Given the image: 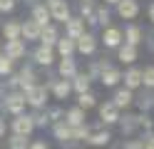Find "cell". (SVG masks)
<instances>
[{"instance_id":"obj_1","label":"cell","mask_w":154,"mask_h":149,"mask_svg":"<svg viewBox=\"0 0 154 149\" xmlns=\"http://www.w3.org/2000/svg\"><path fill=\"white\" fill-rule=\"evenodd\" d=\"M47 87L45 85H32L30 89H25L23 97H25V104L27 107H32V109H42L47 104Z\"/></svg>"},{"instance_id":"obj_2","label":"cell","mask_w":154,"mask_h":149,"mask_svg":"<svg viewBox=\"0 0 154 149\" xmlns=\"http://www.w3.org/2000/svg\"><path fill=\"white\" fill-rule=\"evenodd\" d=\"M25 107H27L25 104V97H23V92H17V89H13V92H8L3 97V109H5V112H10L13 117L23 114Z\"/></svg>"},{"instance_id":"obj_3","label":"cell","mask_w":154,"mask_h":149,"mask_svg":"<svg viewBox=\"0 0 154 149\" xmlns=\"http://www.w3.org/2000/svg\"><path fill=\"white\" fill-rule=\"evenodd\" d=\"M10 129H13V134L15 137H30L32 134V129H35V122H32V114H17L15 119H13V124H10Z\"/></svg>"},{"instance_id":"obj_4","label":"cell","mask_w":154,"mask_h":149,"mask_svg":"<svg viewBox=\"0 0 154 149\" xmlns=\"http://www.w3.org/2000/svg\"><path fill=\"white\" fill-rule=\"evenodd\" d=\"M47 13H50V17L55 20V23H62V25L72 17L67 0H50V3H47Z\"/></svg>"},{"instance_id":"obj_5","label":"cell","mask_w":154,"mask_h":149,"mask_svg":"<svg viewBox=\"0 0 154 149\" xmlns=\"http://www.w3.org/2000/svg\"><path fill=\"white\" fill-rule=\"evenodd\" d=\"M94 50H97V37H94L92 33H82L75 40V52L90 57V55H94Z\"/></svg>"},{"instance_id":"obj_6","label":"cell","mask_w":154,"mask_h":149,"mask_svg":"<svg viewBox=\"0 0 154 149\" xmlns=\"http://www.w3.org/2000/svg\"><path fill=\"white\" fill-rule=\"evenodd\" d=\"M47 87V92H52L55 99H67L72 92V85H70V79H50V85H45Z\"/></svg>"},{"instance_id":"obj_7","label":"cell","mask_w":154,"mask_h":149,"mask_svg":"<svg viewBox=\"0 0 154 149\" xmlns=\"http://www.w3.org/2000/svg\"><path fill=\"white\" fill-rule=\"evenodd\" d=\"M114 8H117V15L122 20H134L139 15V0H119Z\"/></svg>"},{"instance_id":"obj_8","label":"cell","mask_w":154,"mask_h":149,"mask_svg":"<svg viewBox=\"0 0 154 149\" xmlns=\"http://www.w3.org/2000/svg\"><path fill=\"white\" fill-rule=\"evenodd\" d=\"M144 40V33H142V27L137 23H129L127 27H124V33H122V42H127L132 47H139V42Z\"/></svg>"},{"instance_id":"obj_9","label":"cell","mask_w":154,"mask_h":149,"mask_svg":"<svg viewBox=\"0 0 154 149\" xmlns=\"http://www.w3.org/2000/svg\"><path fill=\"white\" fill-rule=\"evenodd\" d=\"M25 52H27V50H25V42H23V40H5V50H3V55H5V57H10L13 62H15V60H23Z\"/></svg>"},{"instance_id":"obj_10","label":"cell","mask_w":154,"mask_h":149,"mask_svg":"<svg viewBox=\"0 0 154 149\" xmlns=\"http://www.w3.org/2000/svg\"><path fill=\"white\" fill-rule=\"evenodd\" d=\"M40 25L35 23V20H25L20 23V40L23 42H32V40H40Z\"/></svg>"},{"instance_id":"obj_11","label":"cell","mask_w":154,"mask_h":149,"mask_svg":"<svg viewBox=\"0 0 154 149\" xmlns=\"http://www.w3.org/2000/svg\"><path fill=\"white\" fill-rule=\"evenodd\" d=\"M80 70H77V62L75 57H60V62H57V75L60 79H72Z\"/></svg>"},{"instance_id":"obj_12","label":"cell","mask_w":154,"mask_h":149,"mask_svg":"<svg viewBox=\"0 0 154 149\" xmlns=\"http://www.w3.org/2000/svg\"><path fill=\"white\" fill-rule=\"evenodd\" d=\"M109 142H112V134H109L104 127H100V129H90V137H87V144H90V147L97 149V147H107Z\"/></svg>"},{"instance_id":"obj_13","label":"cell","mask_w":154,"mask_h":149,"mask_svg":"<svg viewBox=\"0 0 154 149\" xmlns=\"http://www.w3.org/2000/svg\"><path fill=\"white\" fill-rule=\"evenodd\" d=\"M100 109V119H102V124H117L119 122V109L117 107H114L112 102H104V104H100L97 107Z\"/></svg>"},{"instance_id":"obj_14","label":"cell","mask_w":154,"mask_h":149,"mask_svg":"<svg viewBox=\"0 0 154 149\" xmlns=\"http://www.w3.org/2000/svg\"><path fill=\"white\" fill-rule=\"evenodd\" d=\"M57 40H60V30L50 23V25H45V27L40 30V40H37V42H40L42 47H52V50H55V42H57Z\"/></svg>"},{"instance_id":"obj_15","label":"cell","mask_w":154,"mask_h":149,"mask_svg":"<svg viewBox=\"0 0 154 149\" xmlns=\"http://www.w3.org/2000/svg\"><path fill=\"white\" fill-rule=\"evenodd\" d=\"M102 42L104 47H109V50H117L122 45V30L119 27H104V33H102Z\"/></svg>"},{"instance_id":"obj_16","label":"cell","mask_w":154,"mask_h":149,"mask_svg":"<svg viewBox=\"0 0 154 149\" xmlns=\"http://www.w3.org/2000/svg\"><path fill=\"white\" fill-rule=\"evenodd\" d=\"M100 82H102L104 87H117V85L122 82V72H119L117 67L107 65V67H104L102 72H100Z\"/></svg>"},{"instance_id":"obj_17","label":"cell","mask_w":154,"mask_h":149,"mask_svg":"<svg viewBox=\"0 0 154 149\" xmlns=\"http://www.w3.org/2000/svg\"><path fill=\"white\" fill-rule=\"evenodd\" d=\"M122 82H124V89L134 92L137 87H142V70L139 67H129L127 72L122 75Z\"/></svg>"},{"instance_id":"obj_18","label":"cell","mask_w":154,"mask_h":149,"mask_svg":"<svg viewBox=\"0 0 154 149\" xmlns=\"http://www.w3.org/2000/svg\"><path fill=\"white\" fill-rule=\"evenodd\" d=\"M112 104L119 109H127V107H132L134 104V92H129V89H124V87H119L117 92H114V97H112Z\"/></svg>"},{"instance_id":"obj_19","label":"cell","mask_w":154,"mask_h":149,"mask_svg":"<svg viewBox=\"0 0 154 149\" xmlns=\"http://www.w3.org/2000/svg\"><path fill=\"white\" fill-rule=\"evenodd\" d=\"M32 85H37L35 70H30V67H23L20 72H17V89H20V92H25V89H30Z\"/></svg>"},{"instance_id":"obj_20","label":"cell","mask_w":154,"mask_h":149,"mask_svg":"<svg viewBox=\"0 0 154 149\" xmlns=\"http://www.w3.org/2000/svg\"><path fill=\"white\" fill-rule=\"evenodd\" d=\"M32 57H35V62L40 65V67H50L52 62H55V50L52 47H37L35 52H32Z\"/></svg>"},{"instance_id":"obj_21","label":"cell","mask_w":154,"mask_h":149,"mask_svg":"<svg viewBox=\"0 0 154 149\" xmlns=\"http://www.w3.org/2000/svg\"><path fill=\"white\" fill-rule=\"evenodd\" d=\"M85 33V23H82V17H70L65 23V37H70V40H77Z\"/></svg>"},{"instance_id":"obj_22","label":"cell","mask_w":154,"mask_h":149,"mask_svg":"<svg viewBox=\"0 0 154 149\" xmlns=\"http://www.w3.org/2000/svg\"><path fill=\"white\" fill-rule=\"evenodd\" d=\"M30 20H35L40 27H45V25H50V13H47V5L45 3H35L32 5V15H30Z\"/></svg>"},{"instance_id":"obj_23","label":"cell","mask_w":154,"mask_h":149,"mask_svg":"<svg viewBox=\"0 0 154 149\" xmlns=\"http://www.w3.org/2000/svg\"><path fill=\"white\" fill-rule=\"evenodd\" d=\"M85 109H80V107H72V109H67L65 112V119L62 122L67 124V127H80V124H85Z\"/></svg>"},{"instance_id":"obj_24","label":"cell","mask_w":154,"mask_h":149,"mask_svg":"<svg viewBox=\"0 0 154 149\" xmlns=\"http://www.w3.org/2000/svg\"><path fill=\"white\" fill-rule=\"evenodd\" d=\"M117 60H119V62H124V65H134V60H137V47L122 42V45L117 47Z\"/></svg>"},{"instance_id":"obj_25","label":"cell","mask_w":154,"mask_h":149,"mask_svg":"<svg viewBox=\"0 0 154 149\" xmlns=\"http://www.w3.org/2000/svg\"><path fill=\"white\" fill-rule=\"evenodd\" d=\"M55 52L60 55V57H72V55H75V40L60 35V40L55 42Z\"/></svg>"},{"instance_id":"obj_26","label":"cell","mask_w":154,"mask_h":149,"mask_svg":"<svg viewBox=\"0 0 154 149\" xmlns=\"http://www.w3.org/2000/svg\"><path fill=\"white\" fill-rule=\"evenodd\" d=\"M90 82H92V79H90L87 75H85V72H77V75L70 79V85H72V89H75L77 95H85V92H90Z\"/></svg>"},{"instance_id":"obj_27","label":"cell","mask_w":154,"mask_h":149,"mask_svg":"<svg viewBox=\"0 0 154 149\" xmlns=\"http://www.w3.org/2000/svg\"><path fill=\"white\" fill-rule=\"evenodd\" d=\"M94 23H97L102 30L109 27V23H112V13H109L107 5H94Z\"/></svg>"},{"instance_id":"obj_28","label":"cell","mask_w":154,"mask_h":149,"mask_svg":"<svg viewBox=\"0 0 154 149\" xmlns=\"http://www.w3.org/2000/svg\"><path fill=\"white\" fill-rule=\"evenodd\" d=\"M80 17L85 25H97L94 23V3L92 0H82L80 3Z\"/></svg>"},{"instance_id":"obj_29","label":"cell","mask_w":154,"mask_h":149,"mask_svg":"<svg viewBox=\"0 0 154 149\" xmlns=\"http://www.w3.org/2000/svg\"><path fill=\"white\" fill-rule=\"evenodd\" d=\"M55 139H57L60 144L72 142V127H67L62 119H60V122H55Z\"/></svg>"},{"instance_id":"obj_30","label":"cell","mask_w":154,"mask_h":149,"mask_svg":"<svg viewBox=\"0 0 154 149\" xmlns=\"http://www.w3.org/2000/svg\"><path fill=\"white\" fill-rule=\"evenodd\" d=\"M3 37L5 40H20V20H8L3 25Z\"/></svg>"},{"instance_id":"obj_31","label":"cell","mask_w":154,"mask_h":149,"mask_svg":"<svg viewBox=\"0 0 154 149\" xmlns=\"http://www.w3.org/2000/svg\"><path fill=\"white\" fill-rule=\"evenodd\" d=\"M77 107L80 109H92V107H97V97H94L92 92H85V95H77Z\"/></svg>"},{"instance_id":"obj_32","label":"cell","mask_w":154,"mask_h":149,"mask_svg":"<svg viewBox=\"0 0 154 149\" xmlns=\"http://www.w3.org/2000/svg\"><path fill=\"white\" fill-rule=\"evenodd\" d=\"M142 87L144 89H154V65H147L142 70Z\"/></svg>"},{"instance_id":"obj_33","label":"cell","mask_w":154,"mask_h":149,"mask_svg":"<svg viewBox=\"0 0 154 149\" xmlns=\"http://www.w3.org/2000/svg\"><path fill=\"white\" fill-rule=\"evenodd\" d=\"M15 72V62L10 57H5V55H0V77H10Z\"/></svg>"},{"instance_id":"obj_34","label":"cell","mask_w":154,"mask_h":149,"mask_svg":"<svg viewBox=\"0 0 154 149\" xmlns=\"http://www.w3.org/2000/svg\"><path fill=\"white\" fill-rule=\"evenodd\" d=\"M87 137H90V127H87V122L80 124V127H72V142H87Z\"/></svg>"},{"instance_id":"obj_35","label":"cell","mask_w":154,"mask_h":149,"mask_svg":"<svg viewBox=\"0 0 154 149\" xmlns=\"http://www.w3.org/2000/svg\"><path fill=\"white\" fill-rule=\"evenodd\" d=\"M119 124H122V132L124 134H132L134 129H137V114H127V117H119Z\"/></svg>"},{"instance_id":"obj_36","label":"cell","mask_w":154,"mask_h":149,"mask_svg":"<svg viewBox=\"0 0 154 149\" xmlns=\"http://www.w3.org/2000/svg\"><path fill=\"white\" fill-rule=\"evenodd\" d=\"M32 122H35V127H45V124H50V119H47V112H37L32 114Z\"/></svg>"},{"instance_id":"obj_37","label":"cell","mask_w":154,"mask_h":149,"mask_svg":"<svg viewBox=\"0 0 154 149\" xmlns=\"http://www.w3.org/2000/svg\"><path fill=\"white\" fill-rule=\"evenodd\" d=\"M152 97H154V95H142L139 99H134V102H137V107L144 112V109H149V107H152Z\"/></svg>"},{"instance_id":"obj_38","label":"cell","mask_w":154,"mask_h":149,"mask_svg":"<svg viewBox=\"0 0 154 149\" xmlns=\"http://www.w3.org/2000/svg\"><path fill=\"white\" fill-rule=\"evenodd\" d=\"M10 149H27V142H25V137H10Z\"/></svg>"},{"instance_id":"obj_39","label":"cell","mask_w":154,"mask_h":149,"mask_svg":"<svg viewBox=\"0 0 154 149\" xmlns=\"http://www.w3.org/2000/svg\"><path fill=\"white\" fill-rule=\"evenodd\" d=\"M137 127H142V129H147V132H152V119H149L147 114H137Z\"/></svg>"},{"instance_id":"obj_40","label":"cell","mask_w":154,"mask_h":149,"mask_svg":"<svg viewBox=\"0 0 154 149\" xmlns=\"http://www.w3.org/2000/svg\"><path fill=\"white\" fill-rule=\"evenodd\" d=\"M17 0H0V13H13Z\"/></svg>"},{"instance_id":"obj_41","label":"cell","mask_w":154,"mask_h":149,"mask_svg":"<svg viewBox=\"0 0 154 149\" xmlns=\"http://www.w3.org/2000/svg\"><path fill=\"white\" fill-rule=\"evenodd\" d=\"M142 149H154V134H152V132L142 139Z\"/></svg>"},{"instance_id":"obj_42","label":"cell","mask_w":154,"mask_h":149,"mask_svg":"<svg viewBox=\"0 0 154 149\" xmlns=\"http://www.w3.org/2000/svg\"><path fill=\"white\" fill-rule=\"evenodd\" d=\"M124 149H142V139H134V142H127Z\"/></svg>"},{"instance_id":"obj_43","label":"cell","mask_w":154,"mask_h":149,"mask_svg":"<svg viewBox=\"0 0 154 149\" xmlns=\"http://www.w3.org/2000/svg\"><path fill=\"white\" fill-rule=\"evenodd\" d=\"M27 149H50V147H47L45 142H40V139H37V142H32V144H27Z\"/></svg>"},{"instance_id":"obj_44","label":"cell","mask_w":154,"mask_h":149,"mask_svg":"<svg viewBox=\"0 0 154 149\" xmlns=\"http://www.w3.org/2000/svg\"><path fill=\"white\" fill-rule=\"evenodd\" d=\"M147 15H149V20H152V25H154V3L149 5V10H147Z\"/></svg>"},{"instance_id":"obj_45","label":"cell","mask_w":154,"mask_h":149,"mask_svg":"<svg viewBox=\"0 0 154 149\" xmlns=\"http://www.w3.org/2000/svg\"><path fill=\"white\" fill-rule=\"evenodd\" d=\"M5 134V124H3V119H0V137Z\"/></svg>"},{"instance_id":"obj_46","label":"cell","mask_w":154,"mask_h":149,"mask_svg":"<svg viewBox=\"0 0 154 149\" xmlns=\"http://www.w3.org/2000/svg\"><path fill=\"white\" fill-rule=\"evenodd\" d=\"M119 0H104V5H117Z\"/></svg>"},{"instance_id":"obj_47","label":"cell","mask_w":154,"mask_h":149,"mask_svg":"<svg viewBox=\"0 0 154 149\" xmlns=\"http://www.w3.org/2000/svg\"><path fill=\"white\" fill-rule=\"evenodd\" d=\"M152 109H154V97H152Z\"/></svg>"},{"instance_id":"obj_48","label":"cell","mask_w":154,"mask_h":149,"mask_svg":"<svg viewBox=\"0 0 154 149\" xmlns=\"http://www.w3.org/2000/svg\"><path fill=\"white\" fill-rule=\"evenodd\" d=\"M0 55H3V50H0Z\"/></svg>"},{"instance_id":"obj_49","label":"cell","mask_w":154,"mask_h":149,"mask_svg":"<svg viewBox=\"0 0 154 149\" xmlns=\"http://www.w3.org/2000/svg\"><path fill=\"white\" fill-rule=\"evenodd\" d=\"M47 3H50V0H47Z\"/></svg>"}]
</instances>
